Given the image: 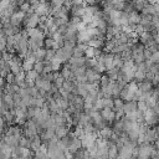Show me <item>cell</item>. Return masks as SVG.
<instances>
[{"label":"cell","instance_id":"5b68a950","mask_svg":"<svg viewBox=\"0 0 159 159\" xmlns=\"http://www.w3.org/2000/svg\"><path fill=\"white\" fill-rule=\"evenodd\" d=\"M117 154H118V148L116 147L114 143L109 142V144H108V157L112 158V159H114L117 157Z\"/></svg>","mask_w":159,"mask_h":159},{"label":"cell","instance_id":"277c9868","mask_svg":"<svg viewBox=\"0 0 159 159\" xmlns=\"http://www.w3.org/2000/svg\"><path fill=\"white\" fill-rule=\"evenodd\" d=\"M112 133H113V130H112V128H109V127H104V128H102V129H99V135L98 137H102L103 139H109L111 138V135H112Z\"/></svg>","mask_w":159,"mask_h":159},{"label":"cell","instance_id":"3957f363","mask_svg":"<svg viewBox=\"0 0 159 159\" xmlns=\"http://www.w3.org/2000/svg\"><path fill=\"white\" fill-rule=\"evenodd\" d=\"M68 134V129L66 128V125H56L55 127V135L60 139V138H63Z\"/></svg>","mask_w":159,"mask_h":159},{"label":"cell","instance_id":"52a82bcc","mask_svg":"<svg viewBox=\"0 0 159 159\" xmlns=\"http://www.w3.org/2000/svg\"><path fill=\"white\" fill-rule=\"evenodd\" d=\"M147 108H148V106H147V102L145 101H137V109L138 111L144 112Z\"/></svg>","mask_w":159,"mask_h":159},{"label":"cell","instance_id":"6da1fadb","mask_svg":"<svg viewBox=\"0 0 159 159\" xmlns=\"http://www.w3.org/2000/svg\"><path fill=\"white\" fill-rule=\"evenodd\" d=\"M99 114H101V117H102L106 122H108V123H111V122H113V120L116 119V113H114V111H113L112 108L104 107V108L101 109Z\"/></svg>","mask_w":159,"mask_h":159},{"label":"cell","instance_id":"ba28073f","mask_svg":"<svg viewBox=\"0 0 159 159\" xmlns=\"http://www.w3.org/2000/svg\"><path fill=\"white\" fill-rule=\"evenodd\" d=\"M63 155H65V159H73V157H75V154L71 153V152H68L67 149L63 150Z\"/></svg>","mask_w":159,"mask_h":159},{"label":"cell","instance_id":"7a4b0ae2","mask_svg":"<svg viewBox=\"0 0 159 159\" xmlns=\"http://www.w3.org/2000/svg\"><path fill=\"white\" fill-rule=\"evenodd\" d=\"M135 111H137V101H129L125 104H123L124 114H128V113H132V112H135Z\"/></svg>","mask_w":159,"mask_h":159},{"label":"cell","instance_id":"9c48e42d","mask_svg":"<svg viewBox=\"0 0 159 159\" xmlns=\"http://www.w3.org/2000/svg\"><path fill=\"white\" fill-rule=\"evenodd\" d=\"M104 159H112V158H109V157H107V158H104Z\"/></svg>","mask_w":159,"mask_h":159},{"label":"cell","instance_id":"8992f818","mask_svg":"<svg viewBox=\"0 0 159 159\" xmlns=\"http://www.w3.org/2000/svg\"><path fill=\"white\" fill-rule=\"evenodd\" d=\"M43 67H45V62H43V61H35V63H34V70H35L37 73L43 72Z\"/></svg>","mask_w":159,"mask_h":159}]
</instances>
